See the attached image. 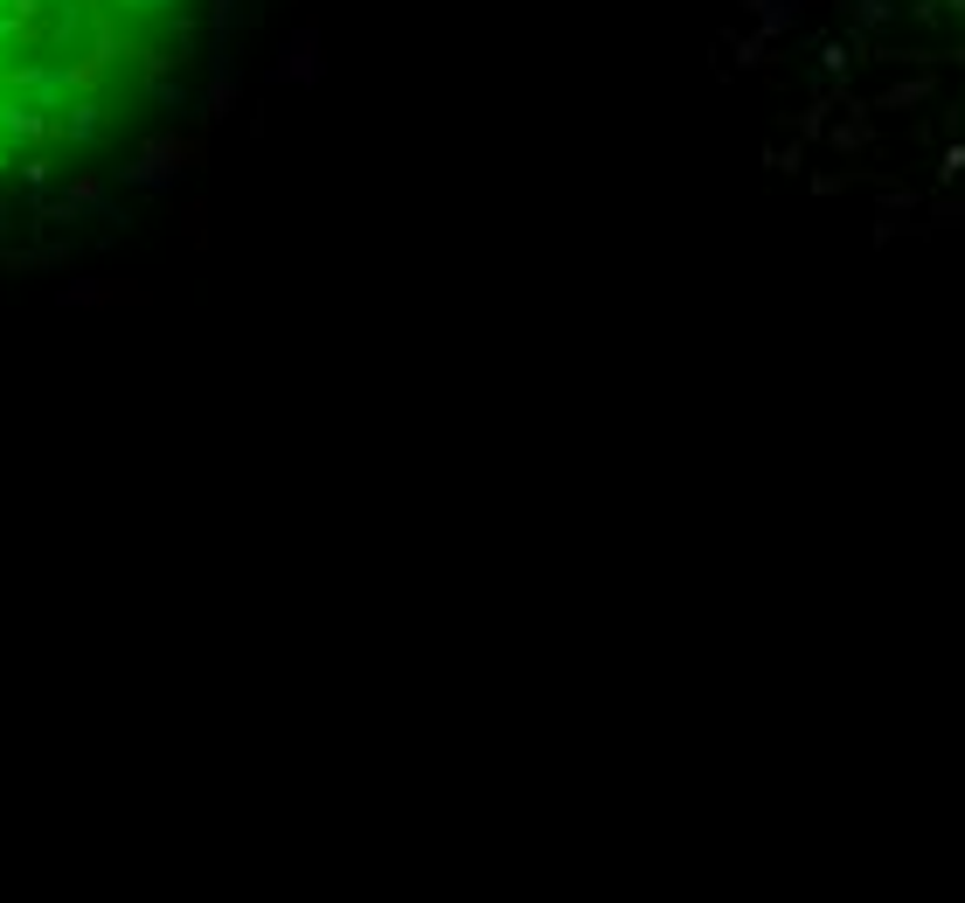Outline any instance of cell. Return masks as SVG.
I'll use <instances>...</instances> for the list:
<instances>
[{"label": "cell", "mask_w": 965, "mask_h": 903, "mask_svg": "<svg viewBox=\"0 0 965 903\" xmlns=\"http://www.w3.org/2000/svg\"><path fill=\"white\" fill-rule=\"evenodd\" d=\"M937 223H958L965 229V202L958 195H937Z\"/></svg>", "instance_id": "obj_6"}, {"label": "cell", "mask_w": 965, "mask_h": 903, "mask_svg": "<svg viewBox=\"0 0 965 903\" xmlns=\"http://www.w3.org/2000/svg\"><path fill=\"white\" fill-rule=\"evenodd\" d=\"M833 146H841V153H862V146H869V119H848V125H833Z\"/></svg>", "instance_id": "obj_5"}, {"label": "cell", "mask_w": 965, "mask_h": 903, "mask_svg": "<svg viewBox=\"0 0 965 903\" xmlns=\"http://www.w3.org/2000/svg\"><path fill=\"white\" fill-rule=\"evenodd\" d=\"M910 14H917V21H945V8H937V0H910Z\"/></svg>", "instance_id": "obj_7"}, {"label": "cell", "mask_w": 965, "mask_h": 903, "mask_svg": "<svg viewBox=\"0 0 965 903\" xmlns=\"http://www.w3.org/2000/svg\"><path fill=\"white\" fill-rule=\"evenodd\" d=\"M958 174H965V140H945L937 146V188H958Z\"/></svg>", "instance_id": "obj_3"}, {"label": "cell", "mask_w": 965, "mask_h": 903, "mask_svg": "<svg viewBox=\"0 0 965 903\" xmlns=\"http://www.w3.org/2000/svg\"><path fill=\"white\" fill-rule=\"evenodd\" d=\"M937 98V70H917V76H903V84H890L882 98H869V112H917Z\"/></svg>", "instance_id": "obj_2"}, {"label": "cell", "mask_w": 965, "mask_h": 903, "mask_svg": "<svg viewBox=\"0 0 965 903\" xmlns=\"http://www.w3.org/2000/svg\"><path fill=\"white\" fill-rule=\"evenodd\" d=\"M937 8H945L952 21H965V0H937Z\"/></svg>", "instance_id": "obj_8"}, {"label": "cell", "mask_w": 965, "mask_h": 903, "mask_svg": "<svg viewBox=\"0 0 965 903\" xmlns=\"http://www.w3.org/2000/svg\"><path fill=\"white\" fill-rule=\"evenodd\" d=\"M208 0H0V223L119 161L181 98Z\"/></svg>", "instance_id": "obj_1"}, {"label": "cell", "mask_w": 965, "mask_h": 903, "mask_svg": "<svg viewBox=\"0 0 965 903\" xmlns=\"http://www.w3.org/2000/svg\"><path fill=\"white\" fill-rule=\"evenodd\" d=\"M896 0H854V29H890Z\"/></svg>", "instance_id": "obj_4"}]
</instances>
